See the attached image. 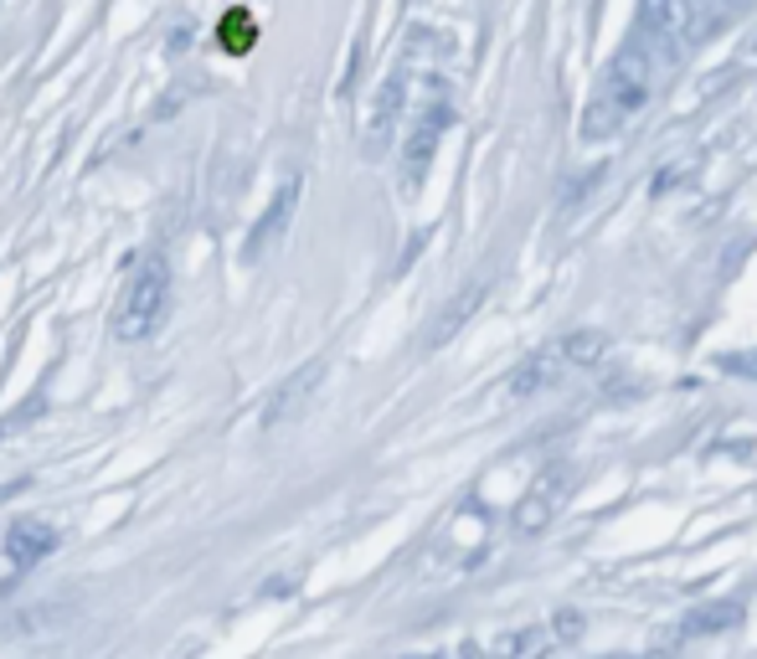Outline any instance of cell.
I'll use <instances>...</instances> for the list:
<instances>
[{"label": "cell", "mask_w": 757, "mask_h": 659, "mask_svg": "<svg viewBox=\"0 0 757 659\" xmlns=\"http://www.w3.org/2000/svg\"><path fill=\"white\" fill-rule=\"evenodd\" d=\"M665 67L660 58L644 47V41H629L619 58L608 62V73L598 78V88H593V98H587L583 109V139H608L619 135L629 119L644 109V98H649V88H655V78H660Z\"/></svg>", "instance_id": "cell-1"}, {"label": "cell", "mask_w": 757, "mask_h": 659, "mask_svg": "<svg viewBox=\"0 0 757 659\" xmlns=\"http://www.w3.org/2000/svg\"><path fill=\"white\" fill-rule=\"evenodd\" d=\"M165 310H171V263L165 252H145L135 263V273L124 278V294H119L114 310V335L119 340H150L160 325H165Z\"/></svg>", "instance_id": "cell-2"}, {"label": "cell", "mask_w": 757, "mask_h": 659, "mask_svg": "<svg viewBox=\"0 0 757 659\" xmlns=\"http://www.w3.org/2000/svg\"><path fill=\"white\" fill-rule=\"evenodd\" d=\"M696 32H700V0H640L634 41H644L660 58V67H670Z\"/></svg>", "instance_id": "cell-3"}, {"label": "cell", "mask_w": 757, "mask_h": 659, "mask_svg": "<svg viewBox=\"0 0 757 659\" xmlns=\"http://www.w3.org/2000/svg\"><path fill=\"white\" fill-rule=\"evenodd\" d=\"M567 371H572V356H567V340L557 335L551 346H542V350H531L521 366H516V376H510V397L521 402V397H536V391H546V387H557Z\"/></svg>", "instance_id": "cell-4"}, {"label": "cell", "mask_w": 757, "mask_h": 659, "mask_svg": "<svg viewBox=\"0 0 757 659\" xmlns=\"http://www.w3.org/2000/svg\"><path fill=\"white\" fill-rule=\"evenodd\" d=\"M567 480H572V474H562V469H557V474H546V480H536V485L525 489L521 510H516V525H521L525 536H531V531H542V525L551 521V515H557V505H562Z\"/></svg>", "instance_id": "cell-5"}, {"label": "cell", "mask_w": 757, "mask_h": 659, "mask_svg": "<svg viewBox=\"0 0 757 659\" xmlns=\"http://www.w3.org/2000/svg\"><path fill=\"white\" fill-rule=\"evenodd\" d=\"M58 546H62V536L47 521H16V525H11V536H5V551H11V562H16V567L47 562Z\"/></svg>", "instance_id": "cell-6"}, {"label": "cell", "mask_w": 757, "mask_h": 659, "mask_svg": "<svg viewBox=\"0 0 757 659\" xmlns=\"http://www.w3.org/2000/svg\"><path fill=\"white\" fill-rule=\"evenodd\" d=\"M546 649H557L551 619H546V623H525V629H510V634H500V639L485 644L489 659H542Z\"/></svg>", "instance_id": "cell-7"}, {"label": "cell", "mask_w": 757, "mask_h": 659, "mask_svg": "<svg viewBox=\"0 0 757 659\" xmlns=\"http://www.w3.org/2000/svg\"><path fill=\"white\" fill-rule=\"evenodd\" d=\"M294 201H299V181H284L278 186V196L269 201V212H263V222L252 227L248 237V258H263V252L284 237V227H289V216H294Z\"/></svg>", "instance_id": "cell-8"}, {"label": "cell", "mask_w": 757, "mask_h": 659, "mask_svg": "<svg viewBox=\"0 0 757 659\" xmlns=\"http://www.w3.org/2000/svg\"><path fill=\"white\" fill-rule=\"evenodd\" d=\"M320 382H325V366H320V361H310L305 371H294L289 382L273 391V402H269V427H273V423H289V418H299V408L310 402V391L320 387Z\"/></svg>", "instance_id": "cell-9"}, {"label": "cell", "mask_w": 757, "mask_h": 659, "mask_svg": "<svg viewBox=\"0 0 757 659\" xmlns=\"http://www.w3.org/2000/svg\"><path fill=\"white\" fill-rule=\"evenodd\" d=\"M448 129V109H433V114L423 119V129L408 139V156H402V186H418V175L427 171V160H433V150H438V135Z\"/></svg>", "instance_id": "cell-10"}, {"label": "cell", "mask_w": 757, "mask_h": 659, "mask_svg": "<svg viewBox=\"0 0 757 659\" xmlns=\"http://www.w3.org/2000/svg\"><path fill=\"white\" fill-rule=\"evenodd\" d=\"M402 94H408V78L397 73V78H387V88H382V98H376V109H371V129H367V150L376 156L382 145L392 139V129H397V109H402Z\"/></svg>", "instance_id": "cell-11"}, {"label": "cell", "mask_w": 757, "mask_h": 659, "mask_svg": "<svg viewBox=\"0 0 757 659\" xmlns=\"http://www.w3.org/2000/svg\"><path fill=\"white\" fill-rule=\"evenodd\" d=\"M742 623V602H706V608H691L685 623H680V639H700V634H727Z\"/></svg>", "instance_id": "cell-12"}, {"label": "cell", "mask_w": 757, "mask_h": 659, "mask_svg": "<svg viewBox=\"0 0 757 659\" xmlns=\"http://www.w3.org/2000/svg\"><path fill=\"white\" fill-rule=\"evenodd\" d=\"M480 299H485V284H469L464 294H454V299H448V310L433 320V346H444L448 335H454V330H459L469 314H474V304H480Z\"/></svg>", "instance_id": "cell-13"}, {"label": "cell", "mask_w": 757, "mask_h": 659, "mask_svg": "<svg viewBox=\"0 0 757 659\" xmlns=\"http://www.w3.org/2000/svg\"><path fill=\"white\" fill-rule=\"evenodd\" d=\"M567 356H572V371H593L603 361V350H608V340H603L598 330H567Z\"/></svg>", "instance_id": "cell-14"}, {"label": "cell", "mask_w": 757, "mask_h": 659, "mask_svg": "<svg viewBox=\"0 0 757 659\" xmlns=\"http://www.w3.org/2000/svg\"><path fill=\"white\" fill-rule=\"evenodd\" d=\"M583 629H587V619H583V613H578V608H562V613L551 619V634H557V644L583 639Z\"/></svg>", "instance_id": "cell-15"}, {"label": "cell", "mask_w": 757, "mask_h": 659, "mask_svg": "<svg viewBox=\"0 0 757 659\" xmlns=\"http://www.w3.org/2000/svg\"><path fill=\"white\" fill-rule=\"evenodd\" d=\"M408 659H489L485 644H448V649H427V655H408Z\"/></svg>", "instance_id": "cell-16"}, {"label": "cell", "mask_w": 757, "mask_h": 659, "mask_svg": "<svg viewBox=\"0 0 757 659\" xmlns=\"http://www.w3.org/2000/svg\"><path fill=\"white\" fill-rule=\"evenodd\" d=\"M753 52H757V47H753Z\"/></svg>", "instance_id": "cell-17"}]
</instances>
